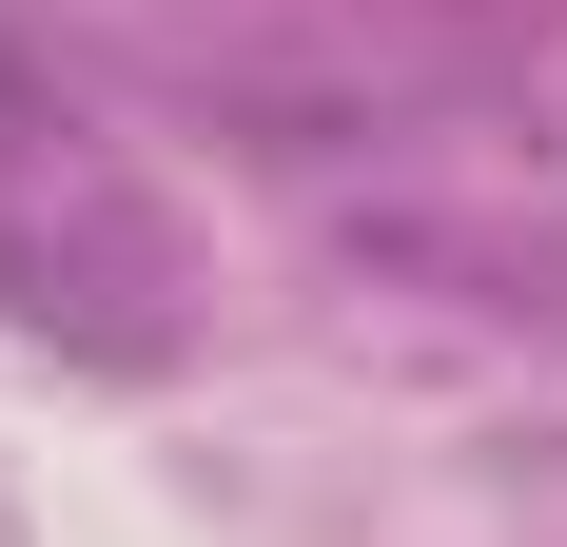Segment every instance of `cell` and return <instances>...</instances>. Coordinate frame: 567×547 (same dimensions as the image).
<instances>
[{
  "instance_id": "1",
  "label": "cell",
  "mask_w": 567,
  "mask_h": 547,
  "mask_svg": "<svg viewBox=\"0 0 567 547\" xmlns=\"http://www.w3.org/2000/svg\"><path fill=\"white\" fill-rule=\"evenodd\" d=\"M0 313L40 332V352H99V372H137V352L196 332V235H176V196L117 157L20 40H0Z\"/></svg>"
}]
</instances>
